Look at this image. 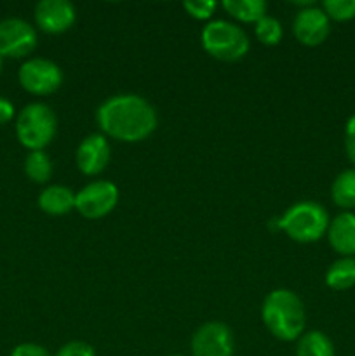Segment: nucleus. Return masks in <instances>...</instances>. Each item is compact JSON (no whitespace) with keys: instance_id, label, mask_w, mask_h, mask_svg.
Listing matches in <instances>:
<instances>
[{"instance_id":"22","label":"nucleus","mask_w":355,"mask_h":356,"mask_svg":"<svg viewBox=\"0 0 355 356\" xmlns=\"http://www.w3.org/2000/svg\"><path fill=\"white\" fill-rule=\"evenodd\" d=\"M183 7L184 10H187V14H190L191 17L205 21L214 14L218 3L212 2V0H187V2L183 3Z\"/></svg>"},{"instance_id":"25","label":"nucleus","mask_w":355,"mask_h":356,"mask_svg":"<svg viewBox=\"0 0 355 356\" xmlns=\"http://www.w3.org/2000/svg\"><path fill=\"white\" fill-rule=\"evenodd\" d=\"M10 356H51V355H49V351L45 350L44 346H40V344L23 343V344H17V346L14 348Z\"/></svg>"},{"instance_id":"23","label":"nucleus","mask_w":355,"mask_h":356,"mask_svg":"<svg viewBox=\"0 0 355 356\" xmlns=\"http://www.w3.org/2000/svg\"><path fill=\"white\" fill-rule=\"evenodd\" d=\"M56 356H96V353L90 344L84 343V341H72V343L61 346Z\"/></svg>"},{"instance_id":"14","label":"nucleus","mask_w":355,"mask_h":356,"mask_svg":"<svg viewBox=\"0 0 355 356\" xmlns=\"http://www.w3.org/2000/svg\"><path fill=\"white\" fill-rule=\"evenodd\" d=\"M38 207L49 216L68 214L75 209V193L61 184H52L38 195Z\"/></svg>"},{"instance_id":"6","label":"nucleus","mask_w":355,"mask_h":356,"mask_svg":"<svg viewBox=\"0 0 355 356\" xmlns=\"http://www.w3.org/2000/svg\"><path fill=\"white\" fill-rule=\"evenodd\" d=\"M21 87L35 96H49L63 83V72L56 63L45 58H31L17 72Z\"/></svg>"},{"instance_id":"7","label":"nucleus","mask_w":355,"mask_h":356,"mask_svg":"<svg viewBox=\"0 0 355 356\" xmlns=\"http://www.w3.org/2000/svg\"><path fill=\"white\" fill-rule=\"evenodd\" d=\"M118 204V188L110 181H94L75 193V209L86 219H101Z\"/></svg>"},{"instance_id":"4","label":"nucleus","mask_w":355,"mask_h":356,"mask_svg":"<svg viewBox=\"0 0 355 356\" xmlns=\"http://www.w3.org/2000/svg\"><path fill=\"white\" fill-rule=\"evenodd\" d=\"M200 42L209 56L225 63L239 61L249 51V38L246 31L237 24L223 19L205 24Z\"/></svg>"},{"instance_id":"27","label":"nucleus","mask_w":355,"mask_h":356,"mask_svg":"<svg viewBox=\"0 0 355 356\" xmlns=\"http://www.w3.org/2000/svg\"><path fill=\"white\" fill-rule=\"evenodd\" d=\"M0 72H2V58H0Z\"/></svg>"},{"instance_id":"21","label":"nucleus","mask_w":355,"mask_h":356,"mask_svg":"<svg viewBox=\"0 0 355 356\" xmlns=\"http://www.w3.org/2000/svg\"><path fill=\"white\" fill-rule=\"evenodd\" d=\"M322 10L329 19L348 21L355 17V0H324Z\"/></svg>"},{"instance_id":"1","label":"nucleus","mask_w":355,"mask_h":356,"mask_svg":"<svg viewBox=\"0 0 355 356\" xmlns=\"http://www.w3.org/2000/svg\"><path fill=\"white\" fill-rule=\"evenodd\" d=\"M96 120L104 134L124 143L143 141L159 124L155 108L136 94H118L106 99L97 108Z\"/></svg>"},{"instance_id":"2","label":"nucleus","mask_w":355,"mask_h":356,"mask_svg":"<svg viewBox=\"0 0 355 356\" xmlns=\"http://www.w3.org/2000/svg\"><path fill=\"white\" fill-rule=\"evenodd\" d=\"M261 318L271 336L289 343L303 336L306 320L305 306L289 289H275L265 298Z\"/></svg>"},{"instance_id":"28","label":"nucleus","mask_w":355,"mask_h":356,"mask_svg":"<svg viewBox=\"0 0 355 356\" xmlns=\"http://www.w3.org/2000/svg\"><path fill=\"white\" fill-rule=\"evenodd\" d=\"M171 356H183V355H171Z\"/></svg>"},{"instance_id":"10","label":"nucleus","mask_w":355,"mask_h":356,"mask_svg":"<svg viewBox=\"0 0 355 356\" xmlns=\"http://www.w3.org/2000/svg\"><path fill=\"white\" fill-rule=\"evenodd\" d=\"M292 31H294V37L298 38L299 44L306 45V47H317L329 37V17L320 7H305L296 14Z\"/></svg>"},{"instance_id":"18","label":"nucleus","mask_w":355,"mask_h":356,"mask_svg":"<svg viewBox=\"0 0 355 356\" xmlns=\"http://www.w3.org/2000/svg\"><path fill=\"white\" fill-rule=\"evenodd\" d=\"M331 197L341 209H355V169L338 174L331 186Z\"/></svg>"},{"instance_id":"13","label":"nucleus","mask_w":355,"mask_h":356,"mask_svg":"<svg viewBox=\"0 0 355 356\" xmlns=\"http://www.w3.org/2000/svg\"><path fill=\"white\" fill-rule=\"evenodd\" d=\"M327 240L329 245L338 254L345 257H352L355 254V214L354 212H341L327 228Z\"/></svg>"},{"instance_id":"11","label":"nucleus","mask_w":355,"mask_h":356,"mask_svg":"<svg viewBox=\"0 0 355 356\" xmlns=\"http://www.w3.org/2000/svg\"><path fill=\"white\" fill-rule=\"evenodd\" d=\"M75 17V7L68 0H42L35 6V21L45 33H65L73 26Z\"/></svg>"},{"instance_id":"12","label":"nucleus","mask_w":355,"mask_h":356,"mask_svg":"<svg viewBox=\"0 0 355 356\" xmlns=\"http://www.w3.org/2000/svg\"><path fill=\"white\" fill-rule=\"evenodd\" d=\"M77 167L86 176H96L103 172L110 162V145L101 134H90L77 148Z\"/></svg>"},{"instance_id":"9","label":"nucleus","mask_w":355,"mask_h":356,"mask_svg":"<svg viewBox=\"0 0 355 356\" xmlns=\"http://www.w3.org/2000/svg\"><path fill=\"white\" fill-rule=\"evenodd\" d=\"M194 356H233V334L221 322H207L191 337Z\"/></svg>"},{"instance_id":"20","label":"nucleus","mask_w":355,"mask_h":356,"mask_svg":"<svg viewBox=\"0 0 355 356\" xmlns=\"http://www.w3.org/2000/svg\"><path fill=\"white\" fill-rule=\"evenodd\" d=\"M254 33H256L258 40L265 45H277L278 42L282 40V35H284V30H282L281 21L275 19L271 16H265L254 24Z\"/></svg>"},{"instance_id":"3","label":"nucleus","mask_w":355,"mask_h":356,"mask_svg":"<svg viewBox=\"0 0 355 356\" xmlns=\"http://www.w3.org/2000/svg\"><path fill=\"white\" fill-rule=\"evenodd\" d=\"M275 222V228L282 229L299 243H312L322 238L329 228V214L317 202H298L284 212Z\"/></svg>"},{"instance_id":"8","label":"nucleus","mask_w":355,"mask_h":356,"mask_svg":"<svg viewBox=\"0 0 355 356\" xmlns=\"http://www.w3.org/2000/svg\"><path fill=\"white\" fill-rule=\"evenodd\" d=\"M37 47V31L21 17L0 21V58H23Z\"/></svg>"},{"instance_id":"15","label":"nucleus","mask_w":355,"mask_h":356,"mask_svg":"<svg viewBox=\"0 0 355 356\" xmlns=\"http://www.w3.org/2000/svg\"><path fill=\"white\" fill-rule=\"evenodd\" d=\"M326 285L333 291H348L355 285V257H341L326 271Z\"/></svg>"},{"instance_id":"5","label":"nucleus","mask_w":355,"mask_h":356,"mask_svg":"<svg viewBox=\"0 0 355 356\" xmlns=\"http://www.w3.org/2000/svg\"><path fill=\"white\" fill-rule=\"evenodd\" d=\"M58 120L47 104L30 103L19 111L16 120V136L30 152L44 149L54 139Z\"/></svg>"},{"instance_id":"17","label":"nucleus","mask_w":355,"mask_h":356,"mask_svg":"<svg viewBox=\"0 0 355 356\" xmlns=\"http://www.w3.org/2000/svg\"><path fill=\"white\" fill-rule=\"evenodd\" d=\"M296 356H334V344L324 332L312 330L298 339Z\"/></svg>"},{"instance_id":"16","label":"nucleus","mask_w":355,"mask_h":356,"mask_svg":"<svg viewBox=\"0 0 355 356\" xmlns=\"http://www.w3.org/2000/svg\"><path fill=\"white\" fill-rule=\"evenodd\" d=\"M223 9L242 23L256 24L261 17L267 16V2L265 0H225Z\"/></svg>"},{"instance_id":"24","label":"nucleus","mask_w":355,"mask_h":356,"mask_svg":"<svg viewBox=\"0 0 355 356\" xmlns=\"http://www.w3.org/2000/svg\"><path fill=\"white\" fill-rule=\"evenodd\" d=\"M345 149L350 159V162L355 165V115H352L345 127Z\"/></svg>"},{"instance_id":"26","label":"nucleus","mask_w":355,"mask_h":356,"mask_svg":"<svg viewBox=\"0 0 355 356\" xmlns=\"http://www.w3.org/2000/svg\"><path fill=\"white\" fill-rule=\"evenodd\" d=\"M14 117V104L9 99L0 96V125L7 124Z\"/></svg>"},{"instance_id":"19","label":"nucleus","mask_w":355,"mask_h":356,"mask_svg":"<svg viewBox=\"0 0 355 356\" xmlns=\"http://www.w3.org/2000/svg\"><path fill=\"white\" fill-rule=\"evenodd\" d=\"M24 172L33 183H47L52 176V162L44 149L30 152L24 159Z\"/></svg>"}]
</instances>
